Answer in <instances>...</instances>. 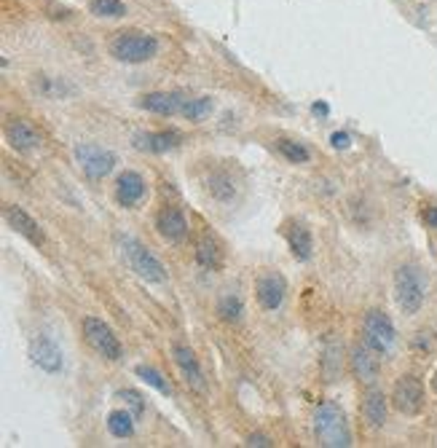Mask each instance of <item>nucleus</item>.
I'll return each instance as SVG.
<instances>
[{"label":"nucleus","mask_w":437,"mask_h":448,"mask_svg":"<svg viewBox=\"0 0 437 448\" xmlns=\"http://www.w3.org/2000/svg\"><path fill=\"white\" fill-rule=\"evenodd\" d=\"M314 435L319 446L325 448H349L351 446V432L346 414L335 405V403H322L314 411Z\"/></svg>","instance_id":"f257e3e1"},{"label":"nucleus","mask_w":437,"mask_h":448,"mask_svg":"<svg viewBox=\"0 0 437 448\" xmlns=\"http://www.w3.org/2000/svg\"><path fill=\"white\" fill-rule=\"evenodd\" d=\"M427 298V276L416 263H402L394 271V301L402 314H419Z\"/></svg>","instance_id":"f03ea898"},{"label":"nucleus","mask_w":437,"mask_h":448,"mask_svg":"<svg viewBox=\"0 0 437 448\" xmlns=\"http://www.w3.org/2000/svg\"><path fill=\"white\" fill-rule=\"evenodd\" d=\"M118 255L129 266V271H135L145 282H153V285L167 282V266L135 237H121L118 239Z\"/></svg>","instance_id":"7ed1b4c3"},{"label":"nucleus","mask_w":437,"mask_h":448,"mask_svg":"<svg viewBox=\"0 0 437 448\" xmlns=\"http://www.w3.org/2000/svg\"><path fill=\"white\" fill-rule=\"evenodd\" d=\"M110 57L123 65H142L148 59H153L158 54V38L156 35L140 33V30H129V33H118L110 46H107Z\"/></svg>","instance_id":"20e7f679"},{"label":"nucleus","mask_w":437,"mask_h":448,"mask_svg":"<svg viewBox=\"0 0 437 448\" xmlns=\"http://www.w3.org/2000/svg\"><path fill=\"white\" fill-rule=\"evenodd\" d=\"M362 333H365V344L370 349H376L378 354H389L394 344H397V330H394V322L389 320V314L384 311L373 309L365 314L362 320Z\"/></svg>","instance_id":"39448f33"},{"label":"nucleus","mask_w":437,"mask_h":448,"mask_svg":"<svg viewBox=\"0 0 437 448\" xmlns=\"http://www.w3.org/2000/svg\"><path fill=\"white\" fill-rule=\"evenodd\" d=\"M84 338L100 357H105L110 362L121 360V341L113 333V328L107 322H102L100 317H86L84 320Z\"/></svg>","instance_id":"423d86ee"},{"label":"nucleus","mask_w":437,"mask_h":448,"mask_svg":"<svg viewBox=\"0 0 437 448\" xmlns=\"http://www.w3.org/2000/svg\"><path fill=\"white\" fill-rule=\"evenodd\" d=\"M75 158H78L81 170L86 172V177H91V180H102L116 167V154L102 148V145H94V142L75 145Z\"/></svg>","instance_id":"0eeeda50"},{"label":"nucleus","mask_w":437,"mask_h":448,"mask_svg":"<svg viewBox=\"0 0 437 448\" xmlns=\"http://www.w3.org/2000/svg\"><path fill=\"white\" fill-rule=\"evenodd\" d=\"M392 405L400 411L402 416H419L424 408V384L421 379L405 373L394 381V389H392Z\"/></svg>","instance_id":"6e6552de"},{"label":"nucleus","mask_w":437,"mask_h":448,"mask_svg":"<svg viewBox=\"0 0 437 448\" xmlns=\"http://www.w3.org/2000/svg\"><path fill=\"white\" fill-rule=\"evenodd\" d=\"M284 295H287V279L274 269H263L255 279V298H258L261 309L277 311L284 304Z\"/></svg>","instance_id":"1a4fd4ad"},{"label":"nucleus","mask_w":437,"mask_h":448,"mask_svg":"<svg viewBox=\"0 0 437 448\" xmlns=\"http://www.w3.org/2000/svg\"><path fill=\"white\" fill-rule=\"evenodd\" d=\"M6 140L19 154H36V151H40V142H43L36 126L24 119H14L6 124Z\"/></svg>","instance_id":"9d476101"},{"label":"nucleus","mask_w":437,"mask_h":448,"mask_svg":"<svg viewBox=\"0 0 437 448\" xmlns=\"http://www.w3.org/2000/svg\"><path fill=\"white\" fill-rule=\"evenodd\" d=\"M319 371H322V381L325 384H335L344 376V341L338 336H328L322 344V360H319Z\"/></svg>","instance_id":"9b49d317"},{"label":"nucleus","mask_w":437,"mask_h":448,"mask_svg":"<svg viewBox=\"0 0 437 448\" xmlns=\"http://www.w3.org/2000/svg\"><path fill=\"white\" fill-rule=\"evenodd\" d=\"M3 218H6V223L11 225L17 234H22L27 241H33L38 247H43L46 244V237H43V228L38 225V221L33 215H27L22 207L17 204H8V207L3 209Z\"/></svg>","instance_id":"f8f14e48"},{"label":"nucleus","mask_w":437,"mask_h":448,"mask_svg":"<svg viewBox=\"0 0 437 448\" xmlns=\"http://www.w3.org/2000/svg\"><path fill=\"white\" fill-rule=\"evenodd\" d=\"M351 368H354V376L373 387L378 381V373H381V362H378V352L370 349L367 344H360L351 349Z\"/></svg>","instance_id":"ddd939ff"},{"label":"nucleus","mask_w":437,"mask_h":448,"mask_svg":"<svg viewBox=\"0 0 437 448\" xmlns=\"http://www.w3.org/2000/svg\"><path fill=\"white\" fill-rule=\"evenodd\" d=\"M185 97L180 91H151V94H142L137 105L148 113H156V116H175V113H183L185 107Z\"/></svg>","instance_id":"4468645a"},{"label":"nucleus","mask_w":437,"mask_h":448,"mask_svg":"<svg viewBox=\"0 0 437 448\" xmlns=\"http://www.w3.org/2000/svg\"><path fill=\"white\" fill-rule=\"evenodd\" d=\"M148 196V186L140 172H123L116 180V202L121 207H137Z\"/></svg>","instance_id":"2eb2a0df"},{"label":"nucleus","mask_w":437,"mask_h":448,"mask_svg":"<svg viewBox=\"0 0 437 448\" xmlns=\"http://www.w3.org/2000/svg\"><path fill=\"white\" fill-rule=\"evenodd\" d=\"M30 357L46 373H59L62 371V352H59V346L54 344L49 336H38L36 341H33Z\"/></svg>","instance_id":"dca6fc26"},{"label":"nucleus","mask_w":437,"mask_h":448,"mask_svg":"<svg viewBox=\"0 0 437 448\" xmlns=\"http://www.w3.org/2000/svg\"><path fill=\"white\" fill-rule=\"evenodd\" d=\"M172 357H175L183 379L188 381L196 392H204V371H201V365H199V360H196V354H193L191 349L183 344H175L172 346Z\"/></svg>","instance_id":"f3484780"},{"label":"nucleus","mask_w":437,"mask_h":448,"mask_svg":"<svg viewBox=\"0 0 437 448\" xmlns=\"http://www.w3.org/2000/svg\"><path fill=\"white\" fill-rule=\"evenodd\" d=\"M158 234L167 241H183L188 237V221L177 207H164L156 215Z\"/></svg>","instance_id":"a211bd4d"},{"label":"nucleus","mask_w":437,"mask_h":448,"mask_svg":"<svg viewBox=\"0 0 437 448\" xmlns=\"http://www.w3.org/2000/svg\"><path fill=\"white\" fill-rule=\"evenodd\" d=\"M180 142H183V137L177 132H142V135H135V148L145 151V154H167V151H175Z\"/></svg>","instance_id":"6ab92c4d"},{"label":"nucleus","mask_w":437,"mask_h":448,"mask_svg":"<svg viewBox=\"0 0 437 448\" xmlns=\"http://www.w3.org/2000/svg\"><path fill=\"white\" fill-rule=\"evenodd\" d=\"M386 414H389V405H386L384 392L376 389V387H367L365 397H362V416H365V421L370 427H384Z\"/></svg>","instance_id":"aec40b11"},{"label":"nucleus","mask_w":437,"mask_h":448,"mask_svg":"<svg viewBox=\"0 0 437 448\" xmlns=\"http://www.w3.org/2000/svg\"><path fill=\"white\" fill-rule=\"evenodd\" d=\"M284 234H287V244H290L293 258L300 260V263H306V260L312 258V253H314V239H312V231H309L306 225L293 223Z\"/></svg>","instance_id":"412c9836"},{"label":"nucleus","mask_w":437,"mask_h":448,"mask_svg":"<svg viewBox=\"0 0 437 448\" xmlns=\"http://www.w3.org/2000/svg\"><path fill=\"white\" fill-rule=\"evenodd\" d=\"M196 260H199V266H204V269H210V271H217V269L223 266V250H220V244L212 239V237H201L199 244H196Z\"/></svg>","instance_id":"4be33fe9"},{"label":"nucleus","mask_w":437,"mask_h":448,"mask_svg":"<svg viewBox=\"0 0 437 448\" xmlns=\"http://www.w3.org/2000/svg\"><path fill=\"white\" fill-rule=\"evenodd\" d=\"M242 314H245V304H242L239 293L226 290V293L217 298V317H220L223 322H239Z\"/></svg>","instance_id":"5701e85b"},{"label":"nucleus","mask_w":437,"mask_h":448,"mask_svg":"<svg viewBox=\"0 0 437 448\" xmlns=\"http://www.w3.org/2000/svg\"><path fill=\"white\" fill-rule=\"evenodd\" d=\"M135 416L132 411H110L107 414V432L113 435V438H132L135 435Z\"/></svg>","instance_id":"b1692460"},{"label":"nucleus","mask_w":437,"mask_h":448,"mask_svg":"<svg viewBox=\"0 0 437 448\" xmlns=\"http://www.w3.org/2000/svg\"><path fill=\"white\" fill-rule=\"evenodd\" d=\"M89 11H91L94 17H105V19L126 17L123 0H89Z\"/></svg>","instance_id":"393cba45"},{"label":"nucleus","mask_w":437,"mask_h":448,"mask_svg":"<svg viewBox=\"0 0 437 448\" xmlns=\"http://www.w3.org/2000/svg\"><path fill=\"white\" fill-rule=\"evenodd\" d=\"M135 373H137V376H140V379L145 381L148 387H153L156 392H161V395H172V387H169V381L164 379L156 368H151V365H137V368H135Z\"/></svg>","instance_id":"a878e982"},{"label":"nucleus","mask_w":437,"mask_h":448,"mask_svg":"<svg viewBox=\"0 0 437 448\" xmlns=\"http://www.w3.org/2000/svg\"><path fill=\"white\" fill-rule=\"evenodd\" d=\"M277 151H279L290 164H309V158H312L309 148H303L300 142H293V140H279V142H277Z\"/></svg>","instance_id":"bb28decb"},{"label":"nucleus","mask_w":437,"mask_h":448,"mask_svg":"<svg viewBox=\"0 0 437 448\" xmlns=\"http://www.w3.org/2000/svg\"><path fill=\"white\" fill-rule=\"evenodd\" d=\"M210 110H212L210 97H196V100H188V103H185L183 116L188 121H201L204 116H210Z\"/></svg>","instance_id":"cd10ccee"},{"label":"nucleus","mask_w":437,"mask_h":448,"mask_svg":"<svg viewBox=\"0 0 437 448\" xmlns=\"http://www.w3.org/2000/svg\"><path fill=\"white\" fill-rule=\"evenodd\" d=\"M118 397H121L123 403H126V408L132 411V416H135V419H142V414H145V400H142L140 392H135V389H121V392H118Z\"/></svg>","instance_id":"c85d7f7f"},{"label":"nucleus","mask_w":437,"mask_h":448,"mask_svg":"<svg viewBox=\"0 0 437 448\" xmlns=\"http://www.w3.org/2000/svg\"><path fill=\"white\" fill-rule=\"evenodd\" d=\"M330 145L332 148H338V151H346L351 145V137L346 132H335V135H330Z\"/></svg>","instance_id":"c756f323"},{"label":"nucleus","mask_w":437,"mask_h":448,"mask_svg":"<svg viewBox=\"0 0 437 448\" xmlns=\"http://www.w3.org/2000/svg\"><path fill=\"white\" fill-rule=\"evenodd\" d=\"M247 446L266 448V446H271V440H268V438H266V435H250V440H247Z\"/></svg>","instance_id":"7c9ffc66"},{"label":"nucleus","mask_w":437,"mask_h":448,"mask_svg":"<svg viewBox=\"0 0 437 448\" xmlns=\"http://www.w3.org/2000/svg\"><path fill=\"white\" fill-rule=\"evenodd\" d=\"M424 221L432 225V228H437V207H429L427 212H424Z\"/></svg>","instance_id":"2f4dec72"},{"label":"nucleus","mask_w":437,"mask_h":448,"mask_svg":"<svg viewBox=\"0 0 437 448\" xmlns=\"http://www.w3.org/2000/svg\"><path fill=\"white\" fill-rule=\"evenodd\" d=\"M312 113H319V116H328V113H330V107H328V103H314V105H312Z\"/></svg>","instance_id":"473e14b6"},{"label":"nucleus","mask_w":437,"mask_h":448,"mask_svg":"<svg viewBox=\"0 0 437 448\" xmlns=\"http://www.w3.org/2000/svg\"><path fill=\"white\" fill-rule=\"evenodd\" d=\"M432 387H435V392H437V371H435V379H432Z\"/></svg>","instance_id":"72a5a7b5"}]
</instances>
